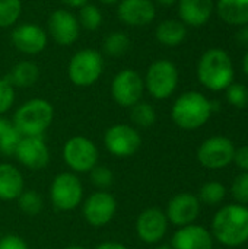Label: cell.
Returning <instances> with one entry per match:
<instances>
[{"mask_svg": "<svg viewBox=\"0 0 248 249\" xmlns=\"http://www.w3.org/2000/svg\"><path fill=\"white\" fill-rule=\"evenodd\" d=\"M212 236L225 247H240L248 242V207L224 206L212 219Z\"/></svg>", "mask_w": 248, "mask_h": 249, "instance_id": "6da1fadb", "label": "cell"}, {"mask_svg": "<svg viewBox=\"0 0 248 249\" xmlns=\"http://www.w3.org/2000/svg\"><path fill=\"white\" fill-rule=\"evenodd\" d=\"M234 63L222 48H209L197 63V79L209 90H225L234 82Z\"/></svg>", "mask_w": 248, "mask_h": 249, "instance_id": "7a4b0ae2", "label": "cell"}, {"mask_svg": "<svg viewBox=\"0 0 248 249\" xmlns=\"http://www.w3.org/2000/svg\"><path fill=\"white\" fill-rule=\"evenodd\" d=\"M212 114L213 111L210 99L196 90L181 93L171 108V118L174 124L187 131L203 127Z\"/></svg>", "mask_w": 248, "mask_h": 249, "instance_id": "3957f363", "label": "cell"}, {"mask_svg": "<svg viewBox=\"0 0 248 249\" xmlns=\"http://www.w3.org/2000/svg\"><path fill=\"white\" fill-rule=\"evenodd\" d=\"M53 120V105L44 98H32L16 109L12 123L22 137H42Z\"/></svg>", "mask_w": 248, "mask_h": 249, "instance_id": "277c9868", "label": "cell"}, {"mask_svg": "<svg viewBox=\"0 0 248 249\" xmlns=\"http://www.w3.org/2000/svg\"><path fill=\"white\" fill-rule=\"evenodd\" d=\"M104 71V57L99 51L85 48L77 51L69 61L67 76L79 88H88L96 83Z\"/></svg>", "mask_w": 248, "mask_h": 249, "instance_id": "5b68a950", "label": "cell"}, {"mask_svg": "<svg viewBox=\"0 0 248 249\" xmlns=\"http://www.w3.org/2000/svg\"><path fill=\"white\" fill-rule=\"evenodd\" d=\"M50 201L58 212H72L83 201V184L73 172L57 174L50 185Z\"/></svg>", "mask_w": 248, "mask_h": 249, "instance_id": "8992f818", "label": "cell"}, {"mask_svg": "<svg viewBox=\"0 0 248 249\" xmlns=\"http://www.w3.org/2000/svg\"><path fill=\"white\" fill-rule=\"evenodd\" d=\"M178 69L170 60L153 61L145 74L143 83L149 95L158 101L170 98L178 86Z\"/></svg>", "mask_w": 248, "mask_h": 249, "instance_id": "52a82bcc", "label": "cell"}, {"mask_svg": "<svg viewBox=\"0 0 248 249\" xmlns=\"http://www.w3.org/2000/svg\"><path fill=\"white\" fill-rule=\"evenodd\" d=\"M63 160L73 174H89L99 160L95 143L83 136H73L63 146Z\"/></svg>", "mask_w": 248, "mask_h": 249, "instance_id": "ba28073f", "label": "cell"}, {"mask_svg": "<svg viewBox=\"0 0 248 249\" xmlns=\"http://www.w3.org/2000/svg\"><path fill=\"white\" fill-rule=\"evenodd\" d=\"M104 146L110 155L126 159L139 152L142 147V136L130 124H114L104 133Z\"/></svg>", "mask_w": 248, "mask_h": 249, "instance_id": "9c48e42d", "label": "cell"}, {"mask_svg": "<svg viewBox=\"0 0 248 249\" xmlns=\"http://www.w3.org/2000/svg\"><path fill=\"white\" fill-rule=\"evenodd\" d=\"M145 92L143 77L133 69L118 71L111 82V96L123 108H132L142 101Z\"/></svg>", "mask_w": 248, "mask_h": 249, "instance_id": "30bf717a", "label": "cell"}, {"mask_svg": "<svg viewBox=\"0 0 248 249\" xmlns=\"http://www.w3.org/2000/svg\"><path fill=\"white\" fill-rule=\"evenodd\" d=\"M234 153L235 146L228 137L213 136L200 144L197 150V160L203 168L218 171L227 168L234 160Z\"/></svg>", "mask_w": 248, "mask_h": 249, "instance_id": "8fae6325", "label": "cell"}, {"mask_svg": "<svg viewBox=\"0 0 248 249\" xmlns=\"http://www.w3.org/2000/svg\"><path fill=\"white\" fill-rule=\"evenodd\" d=\"M117 200L108 191H95L82 201V216L94 228L107 226L117 213Z\"/></svg>", "mask_w": 248, "mask_h": 249, "instance_id": "7c38bea8", "label": "cell"}, {"mask_svg": "<svg viewBox=\"0 0 248 249\" xmlns=\"http://www.w3.org/2000/svg\"><path fill=\"white\" fill-rule=\"evenodd\" d=\"M168 223L170 222L164 210L158 207H148L140 212L136 219V235L142 242L148 245H156L165 238Z\"/></svg>", "mask_w": 248, "mask_h": 249, "instance_id": "4fadbf2b", "label": "cell"}, {"mask_svg": "<svg viewBox=\"0 0 248 249\" xmlns=\"http://www.w3.org/2000/svg\"><path fill=\"white\" fill-rule=\"evenodd\" d=\"M13 156L29 171H42L50 163V149L44 137H22Z\"/></svg>", "mask_w": 248, "mask_h": 249, "instance_id": "5bb4252c", "label": "cell"}, {"mask_svg": "<svg viewBox=\"0 0 248 249\" xmlns=\"http://www.w3.org/2000/svg\"><path fill=\"white\" fill-rule=\"evenodd\" d=\"M48 35L61 47L72 45L80 34V23L77 18L66 9L54 10L47 22Z\"/></svg>", "mask_w": 248, "mask_h": 249, "instance_id": "9a60e30c", "label": "cell"}, {"mask_svg": "<svg viewBox=\"0 0 248 249\" xmlns=\"http://www.w3.org/2000/svg\"><path fill=\"white\" fill-rule=\"evenodd\" d=\"M10 41L18 51L28 55H35L45 50L48 34L45 29L35 23H22L13 28L10 34Z\"/></svg>", "mask_w": 248, "mask_h": 249, "instance_id": "2e32d148", "label": "cell"}, {"mask_svg": "<svg viewBox=\"0 0 248 249\" xmlns=\"http://www.w3.org/2000/svg\"><path fill=\"white\" fill-rule=\"evenodd\" d=\"M165 214L168 222L174 226L181 228L191 225L200 214V201L194 194L180 193L168 201Z\"/></svg>", "mask_w": 248, "mask_h": 249, "instance_id": "e0dca14e", "label": "cell"}, {"mask_svg": "<svg viewBox=\"0 0 248 249\" xmlns=\"http://www.w3.org/2000/svg\"><path fill=\"white\" fill-rule=\"evenodd\" d=\"M118 19L133 28L148 26L156 16V7L152 0H120Z\"/></svg>", "mask_w": 248, "mask_h": 249, "instance_id": "ac0fdd59", "label": "cell"}, {"mask_svg": "<svg viewBox=\"0 0 248 249\" xmlns=\"http://www.w3.org/2000/svg\"><path fill=\"white\" fill-rule=\"evenodd\" d=\"M172 249H213L212 233L200 225H187L177 229L171 239Z\"/></svg>", "mask_w": 248, "mask_h": 249, "instance_id": "d6986e66", "label": "cell"}, {"mask_svg": "<svg viewBox=\"0 0 248 249\" xmlns=\"http://www.w3.org/2000/svg\"><path fill=\"white\" fill-rule=\"evenodd\" d=\"M215 10L213 0H178L180 20L187 26H203Z\"/></svg>", "mask_w": 248, "mask_h": 249, "instance_id": "ffe728a7", "label": "cell"}, {"mask_svg": "<svg viewBox=\"0 0 248 249\" xmlns=\"http://www.w3.org/2000/svg\"><path fill=\"white\" fill-rule=\"evenodd\" d=\"M25 190L22 172L12 163H0V200L13 201Z\"/></svg>", "mask_w": 248, "mask_h": 249, "instance_id": "44dd1931", "label": "cell"}, {"mask_svg": "<svg viewBox=\"0 0 248 249\" xmlns=\"http://www.w3.org/2000/svg\"><path fill=\"white\" fill-rule=\"evenodd\" d=\"M219 18L231 26L248 25V0H218Z\"/></svg>", "mask_w": 248, "mask_h": 249, "instance_id": "7402d4cb", "label": "cell"}, {"mask_svg": "<svg viewBox=\"0 0 248 249\" xmlns=\"http://www.w3.org/2000/svg\"><path fill=\"white\" fill-rule=\"evenodd\" d=\"M155 36L165 47H178L187 36V28L181 20L165 19L156 26Z\"/></svg>", "mask_w": 248, "mask_h": 249, "instance_id": "603a6c76", "label": "cell"}, {"mask_svg": "<svg viewBox=\"0 0 248 249\" xmlns=\"http://www.w3.org/2000/svg\"><path fill=\"white\" fill-rule=\"evenodd\" d=\"M39 79V69L32 61H19L6 76V80L15 88H29Z\"/></svg>", "mask_w": 248, "mask_h": 249, "instance_id": "cb8c5ba5", "label": "cell"}, {"mask_svg": "<svg viewBox=\"0 0 248 249\" xmlns=\"http://www.w3.org/2000/svg\"><path fill=\"white\" fill-rule=\"evenodd\" d=\"M22 136L10 120L0 115V153L4 156H13Z\"/></svg>", "mask_w": 248, "mask_h": 249, "instance_id": "d4e9b609", "label": "cell"}, {"mask_svg": "<svg viewBox=\"0 0 248 249\" xmlns=\"http://www.w3.org/2000/svg\"><path fill=\"white\" fill-rule=\"evenodd\" d=\"M130 48V38L121 31H114L104 38L102 50L110 57H121Z\"/></svg>", "mask_w": 248, "mask_h": 249, "instance_id": "484cf974", "label": "cell"}, {"mask_svg": "<svg viewBox=\"0 0 248 249\" xmlns=\"http://www.w3.org/2000/svg\"><path fill=\"white\" fill-rule=\"evenodd\" d=\"M130 120L140 128H149L156 121V111L149 102H137L130 108Z\"/></svg>", "mask_w": 248, "mask_h": 249, "instance_id": "4316f807", "label": "cell"}, {"mask_svg": "<svg viewBox=\"0 0 248 249\" xmlns=\"http://www.w3.org/2000/svg\"><path fill=\"white\" fill-rule=\"evenodd\" d=\"M16 201H18L19 210L29 217L39 214L42 212V207H44L42 197L34 190H23Z\"/></svg>", "mask_w": 248, "mask_h": 249, "instance_id": "83f0119b", "label": "cell"}, {"mask_svg": "<svg viewBox=\"0 0 248 249\" xmlns=\"http://www.w3.org/2000/svg\"><path fill=\"white\" fill-rule=\"evenodd\" d=\"M227 196V188L216 181H210L202 185L200 191H199V201L206 204V206H218L219 203L224 201Z\"/></svg>", "mask_w": 248, "mask_h": 249, "instance_id": "f1b7e54d", "label": "cell"}, {"mask_svg": "<svg viewBox=\"0 0 248 249\" xmlns=\"http://www.w3.org/2000/svg\"><path fill=\"white\" fill-rule=\"evenodd\" d=\"M22 12L20 0H0V28L13 26Z\"/></svg>", "mask_w": 248, "mask_h": 249, "instance_id": "f546056e", "label": "cell"}, {"mask_svg": "<svg viewBox=\"0 0 248 249\" xmlns=\"http://www.w3.org/2000/svg\"><path fill=\"white\" fill-rule=\"evenodd\" d=\"M80 26H83L88 31H95L102 25V13L95 4L86 3L79 9V18H77Z\"/></svg>", "mask_w": 248, "mask_h": 249, "instance_id": "4dcf8cb0", "label": "cell"}, {"mask_svg": "<svg viewBox=\"0 0 248 249\" xmlns=\"http://www.w3.org/2000/svg\"><path fill=\"white\" fill-rule=\"evenodd\" d=\"M89 181L99 191H107L114 182V174L110 168L104 165H96L89 172Z\"/></svg>", "mask_w": 248, "mask_h": 249, "instance_id": "1f68e13d", "label": "cell"}, {"mask_svg": "<svg viewBox=\"0 0 248 249\" xmlns=\"http://www.w3.org/2000/svg\"><path fill=\"white\" fill-rule=\"evenodd\" d=\"M225 95L228 102L235 107V108H246L248 105V88L243 83H231L227 89H225Z\"/></svg>", "mask_w": 248, "mask_h": 249, "instance_id": "d6a6232c", "label": "cell"}, {"mask_svg": "<svg viewBox=\"0 0 248 249\" xmlns=\"http://www.w3.org/2000/svg\"><path fill=\"white\" fill-rule=\"evenodd\" d=\"M231 194L238 204H248V172H241L235 177L231 187Z\"/></svg>", "mask_w": 248, "mask_h": 249, "instance_id": "836d02e7", "label": "cell"}, {"mask_svg": "<svg viewBox=\"0 0 248 249\" xmlns=\"http://www.w3.org/2000/svg\"><path fill=\"white\" fill-rule=\"evenodd\" d=\"M15 102V89L4 79H0V115L6 114Z\"/></svg>", "mask_w": 248, "mask_h": 249, "instance_id": "e575fe53", "label": "cell"}, {"mask_svg": "<svg viewBox=\"0 0 248 249\" xmlns=\"http://www.w3.org/2000/svg\"><path fill=\"white\" fill-rule=\"evenodd\" d=\"M0 249H29V247L20 236L7 233L0 238Z\"/></svg>", "mask_w": 248, "mask_h": 249, "instance_id": "d590c367", "label": "cell"}, {"mask_svg": "<svg viewBox=\"0 0 248 249\" xmlns=\"http://www.w3.org/2000/svg\"><path fill=\"white\" fill-rule=\"evenodd\" d=\"M232 162H235V165L243 172H248V146H241V147L235 149Z\"/></svg>", "mask_w": 248, "mask_h": 249, "instance_id": "8d00e7d4", "label": "cell"}, {"mask_svg": "<svg viewBox=\"0 0 248 249\" xmlns=\"http://www.w3.org/2000/svg\"><path fill=\"white\" fill-rule=\"evenodd\" d=\"M235 39L240 45L248 48V25H244V26H240V29L237 31L235 34Z\"/></svg>", "mask_w": 248, "mask_h": 249, "instance_id": "74e56055", "label": "cell"}, {"mask_svg": "<svg viewBox=\"0 0 248 249\" xmlns=\"http://www.w3.org/2000/svg\"><path fill=\"white\" fill-rule=\"evenodd\" d=\"M94 249H129L124 244L121 242H115V241H107V242H102L99 245H96Z\"/></svg>", "mask_w": 248, "mask_h": 249, "instance_id": "f35d334b", "label": "cell"}, {"mask_svg": "<svg viewBox=\"0 0 248 249\" xmlns=\"http://www.w3.org/2000/svg\"><path fill=\"white\" fill-rule=\"evenodd\" d=\"M60 1L69 7H76V9H80L82 6H85L88 3V0H60Z\"/></svg>", "mask_w": 248, "mask_h": 249, "instance_id": "ab89813d", "label": "cell"}, {"mask_svg": "<svg viewBox=\"0 0 248 249\" xmlns=\"http://www.w3.org/2000/svg\"><path fill=\"white\" fill-rule=\"evenodd\" d=\"M152 1H156V3L161 4V6H172V4H175L178 0H152Z\"/></svg>", "mask_w": 248, "mask_h": 249, "instance_id": "60d3db41", "label": "cell"}, {"mask_svg": "<svg viewBox=\"0 0 248 249\" xmlns=\"http://www.w3.org/2000/svg\"><path fill=\"white\" fill-rule=\"evenodd\" d=\"M243 71H244V74L248 77V51L246 53L244 58H243Z\"/></svg>", "mask_w": 248, "mask_h": 249, "instance_id": "b9f144b4", "label": "cell"}, {"mask_svg": "<svg viewBox=\"0 0 248 249\" xmlns=\"http://www.w3.org/2000/svg\"><path fill=\"white\" fill-rule=\"evenodd\" d=\"M63 249H88V248H85V247H82V245H67V247H64Z\"/></svg>", "mask_w": 248, "mask_h": 249, "instance_id": "7bdbcfd3", "label": "cell"}, {"mask_svg": "<svg viewBox=\"0 0 248 249\" xmlns=\"http://www.w3.org/2000/svg\"><path fill=\"white\" fill-rule=\"evenodd\" d=\"M101 3L104 4H115V3H120V0H99Z\"/></svg>", "mask_w": 248, "mask_h": 249, "instance_id": "ee69618b", "label": "cell"}, {"mask_svg": "<svg viewBox=\"0 0 248 249\" xmlns=\"http://www.w3.org/2000/svg\"><path fill=\"white\" fill-rule=\"evenodd\" d=\"M155 249H172V248H171V245H158Z\"/></svg>", "mask_w": 248, "mask_h": 249, "instance_id": "f6af8a7d", "label": "cell"}]
</instances>
